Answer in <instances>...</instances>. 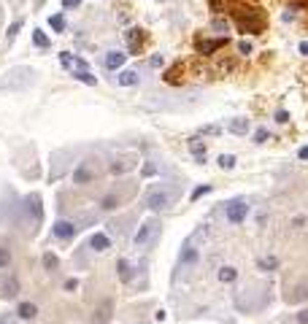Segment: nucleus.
Wrapping results in <instances>:
<instances>
[{"instance_id":"obj_32","label":"nucleus","mask_w":308,"mask_h":324,"mask_svg":"<svg viewBox=\"0 0 308 324\" xmlns=\"http://www.w3.org/2000/svg\"><path fill=\"white\" fill-rule=\"evenodd\" d=\"M205 192H211V184H203V187H197L195 192H192V200H197V198H203Z\"/></svg>"},{"instance_id":"obj_2","label":"nucleus","mask_w":308,"mask_h":324,"mask_svg":"<svg viewBox=\"0 0 308 324\" xmlns=\"http://www.w3.org/2000/svg\"><path fill=\"white\" fill-rule=\"evenodd\" d=\"M173 200H176V192H165L162 187H154L144 195V205L149 208V211H162V208H168Z\"/></svg>"},{"instance_id":"obj_43","label":"nucleus","mask_w":308,"mask_h":324,"mask_svg":"<svg viewBox=\"0 0 308 324\" xmlns=\"http://www.w3.org/2000/svg\"><path fill=\"white\" fill-rule=\"evenodd\" d=\"M154 170H157L154 165H146V167H144V176H154Z\"/></svg>"},{"instance_id":"obj_40","label":"nucleus","mask_w":308,"mask_h":324,"mask_svg":"<svg viewBox=\"0 0 308 324\" xmlns=\"http://www.w3.org/2000/svg\"><path fill=\"white\" fill-rule=\"evenodd\" d=\"M308 297V289L303 286V289H298V294H295V300H306Z\"/></svg>"},{"instance_id":"obj_7","label":"nucleus","mask_w":308,"mask_h":324,"mask_svg":"<svg viewBox=\"0 0 308 324\" xmlns=\"http://www.w3.org/2000/svg\"><path fill=\"white\" fill-rule=\"evenodd\" d=\"M76 235V224L68 222V219H57L54 222V238L57 241H71Z\"/></svg>"},{"instance_id":"obj_25","label":"nucleus","mask_w":308,"mask_h":324,"mask_svg":"<svg viewBox=\"0 0 308 324\" xmlns=\"http://www.w3.org/2000/svg\"><path fill=\"white\" fill-rule=\"evenodd\" d=\"M76 79H78V81H84L87 86H95V84H98V79H95L89 71H76Z\"/></svg>"},{"instance_id":"obj_19","label":"nucleus","mask_w":308,"mask_h":324,"mask_svg":"<svg viewBox=\"0 0 308 324\" xmlns=\"http://www.w3.org/2000/svg\"><path fill=\"white\" fill-rule=\"evenodd\" d=\"M116 81L122 86H135V84H138V73H135V71H119Z\"/></svg>"},{"instance_id":"obj_30","label":"nucleus","mask_w":308,"mask_h":324,"mask_svg":"<svg viewBox=\"0 0 308 324\" xmlns=\"http://www.w3.org/2000/svg\"><path fill=\"white\" fill-rule=\"evenodd\" d=\"M11 265V251L5 246H0V268H8Z\"/></svg>"},{"instance_id":"obj_21","label":"nucleus","mask_w":308,"mask_h":324,"mask_svg":"<svg viewBox=\"0 0 308 324\" xmlns=\"http://www.w3.org/2000/svg\"><path fill=\"white\" fill-rule=\"evenodd\" d=\"M100 208H103V211H114V208H119V195L116 192H108L106 198L100 200Z\"/></svg>"},{"instance_id":"obj_24","label":"nucleus","mask_w":308,"mask_h":324,"mask_svg":"<svg viewBox=\"0 0 308 324\" xmlns=\"http://www.w3.org/2000/svg\"><path fill=\"white\" fill-rule=\"evenodd\" d=\"M49 27H51V30H57V33H62V30H65V16H62V14L49 16Z\"/></svg>"},{"instance_id":"obj_14","label":"nucleus","mask_w":308,"mask_h":324,"mask_svg":"<svg viewBox=\"0 0 308 324\" xmlns=\"http://www.w3.org/2000/svg\"><path fill=\"white\" fill-rule=\"evenodd\" d=\"M73 181H76V184H89V181H92V167H89L87 162L78 165L76 173H73Z\"/></svg>"},{"instance_id":"obj_29","label":"nucleus","mask_w":308,"mask_h":324,"mask_svg":"<svg viewBox=\"0 0 308 324\" xmlns=\"http://www.w3.org/2000/svg\"><path fill=\"white\" fill-rule=\"evenodd\" d=\"M5 294H8V297H14V294H19V281L16 279H11V281H5Z\"/></svg>"},{"instance_id":"obj_37","label":"nucleus","mask_w":308,"mask_h":324,"mask_svg":"<svg viewBox=\"0 0 308 324\" xmlns=\"http://www.w3.org/2000/svg\"><path fill=\"white\" fill-rule=\"evenodd\" d=\"M76 5H81V0H62V8H76Z\"/></svg>"},{"instance_id":"obj_22","label":"nucleus","mask_w":308,"mask_h":324,"mask_svg":"<svg viewBox=\"0 0 308 324\" xmlns=\"http://www.w3.org/2000/svg\"><path fill=\"white\" fill-rule=\"evenodd\" d=\"M257 268L265 270V273H270V270H276V268H278V259H276V257H260Z\"/></svg>"},{"instance_id":"obj_38","label":"nucleus","mask_w":308,"mask_h":324,"mask_svg":"<svg viewBox=\"0 0 308 324\" xmlns=\"http://www.w3.org/2000/svg\"><path fill=\"white\" fill-rule=\"evenodd\" d=\"M298 324H308V308H303L298 314Z\"/></svg>"},{"instance_id":"obj_33","label":"nucleus","mask_w":308,"mask_h":324,"mask_svg":"<svg viewBox=\"0 0 308 324\" xmlns=\"http://www.w3.org/2000/svg\"><path fill=\"white\" fill-rule=\"evenodd\" d=\"M265 141H268V130H265V127H260L257 135H254V143H265Z\"/></svg>"},{"instance_id":"obj_35","label":"nucleus","mask_w":308,"mask_h":324,"mask_svg":"<svg viewBox=\"0 0 308 324\" xmlns=\"http://www.w3.org/2000/svg\"><path fill=\"white\" fill-rule=\"evenodd\" d=\"M19 30H22V19H16L14 25L8 27V38H16V33H19Z\"/></svg>"},{"instance_id":"obj_1","label":"nucleus","mask_w":308,"mask_h":324,"mask_svg":"<svg viewBox=\"0 0 308 324\" xmlns=\"http://www.w3.org/2000/svg\"><path fill=\"white\" fill-rule=\"evenodd\" d=\"M235 22L243 33H262L265 30V16L260 14L257 8H246V11H238Z\"/></svg>"},{"instance_id":"obj_46","label":"nucleus","mask_w":308,"mask_h":324,"mask_svg":"<svg viewBox=\"0 0 308 324\" xmlns=\"http://www.w3.org/2000/svg\"><path fill=\"white\" fill-rule=\"evenodd\" d=\"M306 3H308V0H306Z\"/></svg>"},{"instance_id":"obj_17","label":"nucleus","mask_w":308,"mask_h":324,"mask_svg":"<svg viewBox=\"0 0 308 324\" xmlns=\"http://www.w3.org/2000/svg\"><path fill=\"white\" fill-rule=\"evenodd\" d=\"M16 314H19V319L30 322V319H36L38 308H36V305H33V303H19V308H16Z\"/></svg>"},{"instance_id":"obj_31","label":"nucleus","mask_w":308,"mask_h":324,"mask_svg":"<svg viewBox=\"0 0 308 324\" xmlns=\"http://www.w3.org/2000/svg\"><path fill=\"white\" fill-rule=\"evenodd\" d=\"M211 27H214V30H219V33H227V30H230V22H225V19H214V22H211Z\"/></svg>"},{"instance_id":"obj_9","label":"nucleus","mask_w":308,"mask_h":324,"mask_svg":"<svg viewBox=\"0 0 308 324\" xmlns=\"http://www.w3.org/2000/svg\"><path fill=\"white\" fill-rule=\"evenodd\" d=\"M181 265H197V259H200V248L195 246V238L192 241H187L184 243V248H181Z\"/></svg>"},{"instance_id":"obj_10","label":"nucleus","mask_w":308,"mask_h":324,"mask_svg":"<svg viewBox=\"0 0 308 324\" xmlns=\"http://www.w3.org/2000/svg\"><path fill=\"white\" fill-rule=\"evenodd\" d=\"M89 248H92V251H108V248H111V238H108L106 233H95L92 238H89Z\"/></svg>"},{"instance_id":"obj_15","label":"nucleus","mask_w":308,"mask_h":324,"mask_svg":"<svg viewBox=\"0 0 308 324\" xmlns=\"http://www.w3.org/2000/svg\"><path fill=\"white\" fill-rule=\"evenodd\" d=\"M27 213H30L36 222H41V198H38V195H30V198H27Z\"/></svg>"},{"instance_id":"obj_16","label":"nucleus","mask_w":308,"mask_h":324,"mask_svg":"<svg viewBox=\"0 0 308 324\" xmlns=\"http://www.w3.org/2000/svg\"><path fill=\"white\" fill-rule=\"evenodd\" d=\"M216 279H219L222 284H232V281L238 279V270H235V268H230V265H222L219 273H216Z\"/></svg>"},{"instance_id":"obj_42","label":"nucleus","mask_w":308,"mask_h":324,"mask_svg":"<svg viewBox=\"0 0 308 324\" xmlns=\"http://www.w3.org/2000/svg\"><path fill=\"white\" fill-rule=\"evenodd\" d=\"M203 132H205V135H216V132H219V127H203Z\"/></svg>"},{"instance_id":"obj_44","label":"nucleus","mask_w":308,"mask_h":324,"mask_svg":"<svg viewBox=\"0 0 308 324\" xmlns=\"http://www.w3.org/2000/svg\"><path fill=\"white\" fill-rule=\"evenodd\" d=\"M298 157H300V160H308V146L300 149V152H298Z\"/></svg>"},{"instance_id":"obj_39","label":"nucleus","mask_w":308,"mask_h":324,"mask_svg":"<svg viewBox=\"0 0 308 324\" xmlns=\"http://www.w3.org/2000/svg\"><path fill=\"white\" fill-rule=\"evenodd\" d=\"M76 286H78V281H76V279H68V281H65V289H68V292H73Z\"/></svg>"},{"instance_id":"obj_41","label":"nucleus","mask_w":308,"mask_h":324,"mask_svg":"<svg viewBox=\"0 0 308 324\" xmlns=\"http://www.w3.org/2000/svg\"><path fill=\"white\" fill-rule=\"evenodd\" d=\"M149 65H152V68H159V65H162V57H152Z\"/></svg>"},{"instance_id":"obj_18","label":"nucleus","mask_w":308,"mask_h":324,"mask_svg":"<svg viewBox=\"0 0 308 324\" xmlns=\"http://www.w3.org/2000/svg\"><path fill=\"white\" fill-rule=\"evenodd\" d=\"M230 132H232V135H246V132H249V119H243V117L232 119L230 122Z\"/></svg>"},{"instance_id":"obj_5","label":"nucleus","mask_w":308,"mask_h":324,"mask_svg":"<svg viewBox=\"0 0 308 324\" xmlns=\"http://www.w3.org/2000/svg\"><path fill=\"white\" fill-rule=\"evenodd\" d=\"M111 316H114V300L106 297V300L98 305V311H95L92 324H108V322H111Z\"/></svg>"},{"instance_id":"obj_36","label":"nucleus","mask_w":308,"mask_h":324,"mask_svg":"<svg viewBox=\"0 0 308 324\" xmlns=\"http://www.w3.org/2000/svg\"><path fill=\"white\" fill-rule=\"evenodd\" d=\"M276 122H278V124H287V122H289V114H287V111H278V114H276Z\"/></svg>"},{"instance_id":"obj_12","label":"nucleus","mask_w":308,"mask_h":324,"mask_svg":"<svg viewBox=\"0 0 308 324\" xmlns=\"http://www.w3.org/2000/svg\"><path fill=\"white\" fill-rule=\"evenodd\" d=\"M124 60H127V54H122V51H108L103 62H106L108 71H119V68L124 65Z\"/></svg>"},{"instance_id":"obj_20","label":"nucleus","mask_w":308,"mask_h":324,"mask_svg":"<svg viewBox=\"0 0 308 324\" xmlns=\"http://www.w3.org/2000/svg\"><path fill=\"white\" fill-rule=\"evenodd\" d=\"M190 149H192V154H195V160H197V162H205V157H203L205 143L200 141V138H190Z\"/></svg>"},{"instance_id":"obj_45","label":"nucleus","mask_w":308,"mask_h":324,"mask_svg":"<svg viewBox=\"0 0 308 324\" xmlns=\"http://www.w3.org/2000/svg\"><path fill=\"white\" fill-rule=\"evenodd\" d=\"M300 54L308 57V40H303V43H300Z\"/></svg>"},{"instance_id":"obj_11","label":"nucleus","mask_w":308,"mask_h":324,"mask_svg":"<svg viewBox=\"0 0 308 324\" xmlns=\"http://www.w3.org/2000/svg\"><path fill=\"white\" fill-rule=\"evenodd\" d=\"M227 46V38H216V40H197V51L200 54H214L216 49Z\"/></svg>"},{"instance_id":"obj_26","label":"nucleus","mask_w":308,"mask_h":324,"mask_svg":"<svg viewBox=\"0 0 308 324\" xmlns=\"http://www.w3.org/2000/svg\"><path fill=\"white\" fill-rule=\"evenodd\" d=\"M219 167H222V170H232V167H235V157H232V154H222V157H219Z\"/></svg>"},{"instance_id":"obj_8","label":"nucleus","mask_w":308,"mask_h":324,"mask_svg":"<svg viewBox=\"0 0 308 324\" xmlns=\"http://www.w3.org/2000/svg\"><path fill=\"white\" fill-rule=\"evenodd\" d=\"M124 40H127L130 54H138V51H141V43H144V30H141V27H130V30L124 33Z\"/></svg>"},{"instance_id":"obj_34","label":"nucleus","mask_w":308,"mask_h":324,"mask_svg":"<svg viewBox=\"0 0 308 324\" xmlns=\"http://www.w3.org/2000/svg\"><path fill=\"white\" fill-rule=\"evenodd\" d=\"M238 51H241V54H252V40H241V43H238Z\"/></svg>"},{"instance_id":"obj_3","label":"nucleus","mask_w":308,"mask_h":324,"mask_svg":"<svg viewBox=\"0 0 308 324\" xmlns=\"http://www.w3.org/2000/svg\"><path fill=\"white\" fill-rule=\"evenodd\" d=\"M157 233H159V222H157V219L144 222V224L138 227V233H135V246H149Z\"/></svg>"},{"instance_id":"obj_27","label":"nucleus","mask_w":308,"mask_h":324,"mask_svg":"<svg viewBox=\"0 0 308 324\" xmlns=\"http://www.w3.org/2000/svg\"><path fill=\"white\" fill-rule=\"evenodd\" d=\"M57 265H60V259H57V254H43V268L46 270H57Z\"/></svg>"},{"instance_id":"obj_13","label":"nucleus","mask_w":308,"mask_h":324,"mask_svg":"<svg viewBox=\"0 0 308 324\" xmlns=\"http://www.w3.org/2000/svg\"><path fill=\"white\" fill-rule=\"evenodd\" d=\"M116 273H119V281L122 284H130L133 281V265H130L127 259H119L116 262Z\"/></svg>"},{"instance_id":"obj_23","label":"nucleus","mask_w":308,"mask_h":324,"mask_svg":"<svg viewBox=\"0 0 308 324\" xmlns=\"http://www.w3.org/2000/svg\"><path fill=\"white\" fill-rule=\"evenodd\" d=\"M33 43H36L38 49H49L51 40L46 38V33H43V30H36V33H33Z\"/></svg>"},{"instance_id":"obj_4","label":"nucleus","mask_w":308,"mask_h":324,"mask_svg":"<svg viewBox=\"0 0 308 324\" xmlns=\"http://www.w3.org/2000/svg\"><path fill=\"white\" fill-rule=\"evenodd\" d=\"M246 213H249V202L243 200V198L227 202V222H230V224H241L243 219H246Z\"/></svg>"},{"instance_id":"obj_6","label":"nucleus","mask_w":308,"mask_h":324,"mask_svg":"<svg viewBox=\"0 0 308 324\" xmlns=\"http://www.w3.org/2000/svg\"><path fill=\"white\" fill-rule=\"evenodd\" d=\"M25 71H27V68H14V71H8V73H5V79L0 81V86H27V84L33 81V76H27V79H19Z\"/></svg>"},{"instance_id":"obj_28","label":"nucleus","mask_w":308,"mask_h":324,"mask_svg":"<svg viewBox=\"0 0 308 324\" xmlns=\"http://www.w3.org/2000/svg\"><path fill=\"white\" fill-rule=\"evenodd\" d=\"M130 167H133V162H127V160L122 162V160H119V162H114V165H111V170H114V173H116V176H119V173H127Z\"/></svg>"}]
</instances>
